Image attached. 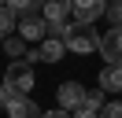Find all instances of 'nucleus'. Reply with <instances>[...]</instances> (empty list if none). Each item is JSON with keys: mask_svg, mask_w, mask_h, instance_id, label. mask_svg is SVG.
<instances>
[{"mask_svg": "<svg viewBox=\"0 0 122 118\" xmlns=\"http://www.w3.org/2000/svg\"><path fill=\"white\" fill-rule=\"evenodd\" d=\"M4 88L11 92V100H15V96H30V88H33V66L22 63V59L8 63V70H4Z\"/></svg>", "mask_w": 122, "mask_h": 118, "instance_id": "1", "label": "nucleus"}, {"mask_svg": "<svg viewBox=\"0 0 122 118\" xmlns=\"http://www.w3.org/2000/svg\"><path fill=\"white\" fill-rule=\"evenodd\" d=\"M63 44H67L70 52H78V55H89V52L100 48V33L92 26H78V22H70L67 33H63Z\"/></svg>", "mask_w": 122, "mask_h": 118, "instance_id": "2", "label": "nucleus"}, {"mask_svg": "<svg viewBox=\"0 0 122 118\" xmlns=\"http://www.w3.org/2000/svg\"><path fill=\"white\" fill-rule=\"evenodd\" d=\"M104 11H107V0H70V15L78 26H92Z\"/></svg>", "mask_w": 122, "mask_h": 118, "instance_id": "3", "label": "nucleus"}, {"mask_svg": "<svg viewBox=\"0 0 122 118\" xmlns=\"http://www.w3.org/2000/svg\"><path fill=\"white\" fill-rule=\"evenodd\" d=\"M63 52H67V44H63L59 37H45L37 52H26V63H59Z\"/></svg>", "mask_w": 122, "mask_h": 118, "instance_id": "4", "label": "nucleus"}, {"mask_svg": "<svg viewBox=\"0 0 122 118\" xmlns=\"http://www.w3.org/2000/svg\"><path fill=\"white\" fill-rule=\"evenodd\" d=\"M81 96H85V85H81V81H63V85L56 88L59 111H67V114H74V111L81 107Z\"/></svg>", "mask_w": 122, "mask_h": 118, "instance_id": "5", "label": "nucleus"}, {"mask_svg": "<svg viewBox=\"0 0 122 118\" xmlns=\"http://www.w3.org/2000/svg\"><path fill=\"white\" fill-rule=\"evenodd\" d=\"M15 33L22 37V41H45L48 37V22L41 19V15H22V19L15 22Z\"/></svg>", "mask_w": 122, "mask_h": 118, "instance_id": "6", "label": "nucleus"}, {"mask_svg": "<svg viewBox=\"0 0 122 118\" xmlns=\"http://www.w3.org/2000/svg\"><path fill=\"white\" fill-rule=\"evenodd\" d=\"M100 55L107 59V66H115V63H122V30H107L104 37H100Z\"/></svg>", "mask_w": 122, "mask_h": 118, "instance_id": "7", "label": "nucleus"}, {"mask_svg": "<svg viewBox=\"0 0 122 118\" xmlns=\"http://www.w3.org/2000/svg\"><path fill=\"white\" fill-rule=\"evenodd\" d=\"M67 15H70V0H45L41 7V19L48 26H67Z\"/></svg>", "mask_w": 122, "mask_h": 118, "instance_id": "8", "label": "nucleus"}, {"mask_svg": "<svg viewBox=\"0 0 122 118\" xmlns=\"http://www.w3.org/2000/svg\"><path fill=\"white\" fill-rule=\"evenodd\" d=\"M4 107H8V118H41V114H45L30 96H15V100H8Z\"/></svg>", "mask_w": 122, "mask_h": 118, "instance_id": "9", "label": "nucleus"}, {"mask_svg": "<svg viewBox=\"0 0 122 118\" xmlns=\"http://www.w3.org/2000/svg\"><path fill=\"white\" fill-rule=\"evenodd\" d=\"M100 92H122V63H115V66H104V70H100Z\"/></svg>", "mask_w": 122, "mask_h": 118, "instance_id": "10", "label": "nucleus"}, {"mask_svg": "<svg viewBox=\"0 0 122 118\" xmlns=\"http://www.w3.org/2000/svg\"><path fill=\"white\" fill-rule=\"evenodd\" d=\"M81 107L92 111V114H100V111H104V92H100V88H89V92L81 96Z\"/></svg>", "mask_w": 122, "mask_h": 118, "instance_id": "11", "label": "nucleus"}, {"mask_svg": "<svg viewBox=\"0 0 122 118\" xmlns=\"http://www.w3.org/2000/svg\"><path fill=\"white\" fill-rule=\"evenodd\" d=\"M8 7L15 15H33L37 7H45V0H8Z\"/></svg>", "mask_w": 122, "mask_h": 118, "instance_id": "12", "label": "nucleus"}, {"mask_svg": "<svg viewBox=\"0 0 122 118\" xmlns=\"http://www.w3.org/2000/svg\"><path fill=\"white\" fill-rule=\"evenodd\" d=\"M107 22H111V30H122V0H107Z\"/></svg>", "mask_w": 122, "mask_h": 118, "instance_id": "13", "label": "nucleus"}, {"mask_svg": "<svg viewBox=\"0 0 122 118\" xmlns=\"http://www.w3.org/2000/svg\"><path fill=\"white\" fill-rule=\"evenodd\" d=\"M4 52H8L11 59H19L26 52V41H22V37H8V41H4Z\"/></svg>", "mask_w": 122, "mask_h": 118, "instance_id": "14", "label": "nucleus"}, {"mask_svg": "<svg viewBox=\"0 0 122 118\" xmlns=\"http://www.w3.org/2000/svg\"><path fill=\"white\" fill-rule=\"evenodd\" d=\"M100 118H122V100H115V103H104Z\"/></svg>", "mask_w": 122, "mask_h": 118, "instance_id": "15", "label": "nucleus"}, {"mask_svg": "<svg viewBox=\"0 0 122 118\" xmlns=\"http://www.w3.org/2000/svg\"><path fill=\"white\" fill-rule=\"evenodd\" d=\"M41 118H70V114H67V111H59V107H56V111H45Z\"/></svg>", "mask_w": 122, "mask_h": 118, "instance_id": "16", "label": "nucleus"}, {"mask_svg": "<svg viewBox=\"0 0 122 118\" xmlns=\"http://www.w3.org/2000/svg\"><path fill=\"white\" fill-rule=\"evenodd\" d=\"M70 118H100V114H92V111H85V107H78V111H74V114H70Z\"/></svg>", "mask_w": 122, "mask_h": 118, "instance_id": "17", "label": "nucleus"}, {"mask_svg": "<svg viewBox=\"0 0 122 118\" xmlns=\"http://www.w3.org/2000/svg\"><path fill=\"white\" fill-rule=\"evenodd\" d=\"M11 100V92H8V88H4V81H0V107H4V103H8Z\"/></svg>", "mask_w": 122, "mask_h": 118, "instance_id": "18", "label": "nucleus"}, {"mask_svg": "<svg viewBox=\"0 0 122 118\" xmlns=\"http://www.w3.org/2000/svg\"><path fill=\"white\" fill-rule=\"evenodd\" d=\"M4 4H8V0H0V7H4Z\"/></svg>", "mask_w": 122, "mask_h": 118, "instance_id": "19", "label": "nucleus"}]
</instances>
